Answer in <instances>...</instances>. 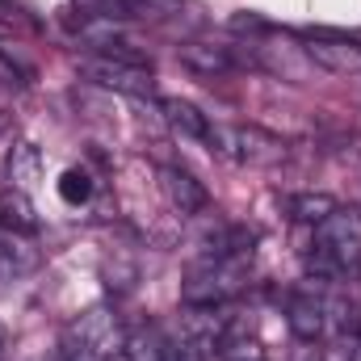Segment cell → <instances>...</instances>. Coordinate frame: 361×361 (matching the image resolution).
Here are the masks:
<instances>
[{"label": "cell", "mask_w": 361, "mask_h": 361, "mask_svg": "<svg viewBox=\"0 0 361 361\" xmlns=\"http://www.w3.org/2000/svg\"><path fill=\"white\" fill-rule=\"evenodd\" d=\"M80 76L92 80L97 89H114V92H126V97H152L156 92V80H152L147 63H130V59H114V55H85Z\"/></svg>", "instance_id": "4"}, {"label": "cell", "mask_w": 361, "mask_h": 361, "mask_svg": "<svg viewBox=\"0 0 361 361\" xmlns=\"http://www.w3.org/2000/svg\"><path fill=\"white\" fill-rule=\"evenodd\" d=\"M302 55L311 63L336 72V76H361V47L349 42V38H341V34H324V30L307 34L302 38Z\"/></svg>", "instance_id": "6"}, {"label": "cell", "mask_w": 361, "mask_h": 361, "mask_svg": "<svg viewBox=\"0 0 361 361\" xmlns=\"http://www.w3.org/2000/svg\"><path fill=\"white\" fill-rule=\"evenodd\" d=\"M4 177H8V189H17V193H30V189L42 180V152H38L34 143H17V147L8 152Z\"/></svg>", "instance_id": "11"}, {"label": "cell", "mask_w": 361, "mask_h": 361, "mask_svg": "<svg viewBox=\"0 0 361 361\" xmlns=\"http://www.w3.org/2000/svg\"><path fill=\"white\" fill-rule=\"evenodd\" d=\"M294 361H324V357H315V349H302V353H298Z\"/></svg>", "instance_id": "18"}, {"label": "cell", "mask_w": 361, "mask_h": 361, "mask_svg": "<svg viewBox=\"0 0 361 361\" xmlns=\"http://www.w3.org/2000/svg\"><path fill=\"white\" fill-rule=\"evenodd\" d=\"M286 324H290V332L298 336V341H319L324 336V328H328V302L315 294V290H294L290 298H286Z\"/></svg>", "instance_id": "7"}, {"label": "cell", "mask_w": 361, "mask_h": 361, "mask_svg": "<svg viewBox=\"0 0 361 361\" xmlns=\"http://www.w3.org/2000/svg\"><path fill=\"white\" fill-rule=\"evenodd\" d=\"M126 361H169V336L156 324H143L126 336Z\"/></svg>", "instance_id": "13"}, {"label": "cell", "mask_w": 361, "mask_h": 361, "mask_svg": "<svg viewBox=\"0 0 361 361\" xmlns=\"http://www.w3.org/2000/svg\"><path fill=\"white\" fill-rule=\"evenodd\" d=\"M80 13H97V17H114V21H126V0H76Z\"/></svg>", "instance_id": "17"}, {"label": "cell", "mask_w": 361, "mask_h": 361, "mask_svg": "<svg viewBox=\"0 0 361 361\" xmlns=\"http://www.w3.org/2000/svg\"><path fill=\"white\" fill-rule=\"evenodd\" d=\"M160 114H164V122L185 135V139H197V143H206V130H210V118L197 109V105H189V101H180V97H164L160 101Z\"/></svg>", "instance_id": "12"}, {"label": "cell", "mask_w": 361, "mask_h": 361, "mask_svg": "<svg viewBox=\"0 0 361 361\" xmlns=\"http://www.w3.org/2000/svg\"><path fill=\"white\" fill-rule=\"evenodd\" d=\"M248 286V257H202L185 273L180 298L189 307H223Z\"/></svg>", "instance_id": "2"}, {"label": "cell", "mask_w": 361, "mask_h": 361, "mask_svg": "<svg viewBox=\"0 0 361 361\" xmlns=\"http://www.w3.org/2000/svg\"><path fill=\"white\" fill-rule=\"evenodd\" d=\"M34 265H38V248L30 231H13L0 223V286L21 281L25 273H34Z\"/></svg>", "instance_id": "9"}, {"label": "cell", "mask_w": 361, "mask_h": 361, "mask_svg": "<svg viewBox=\"0 0 361 361\" xmlns=\"http://www.w3.org/2000/svg\"><path fill=\"white\" fill-rule=\"evenodd\" d=\"M4 126H8V105L0 101V130H4Z\"/></svg>", "instance_id": "20"}, {"label": "cell", "mask_w": 361, "mask_h": 361, "mask_svg": "<svg viewBox=\"0 0 361 361\" xmlns=\"http://www.w3.org/2000/svg\"><path fill=\"white\" fill-rule=\"evenodd\" d=\"M177 59L202 80H219V76H231V72H244V68H257V55H240L235 47H219V42H202V38H185L177 47Z\"/></svg>", "instance_id": "5"}, {"label": "cell", "mask_w": 361, "mask_h": 361, "mask_svg": "<svg viewBox=\"0 0 361 361\" xmlns=\"http://www.w3.org/2000/svg\"><path fill=\"white\" fill-rule=\"evenodd\" d=\"M59 197H63L68 206H85L92 197V177L85 169H68V173L59 177Z\"/></svg>", "instance_id": "16"}, {"label": "cell", "mask_w": 361, "mask_h": 361, "mask_svg": "<svg viewBox=\"0 0 361 361\" xmlns=\"http://www.w3.org/2000/svg\"><path fill=\"white\" fill-rule=\"evenodd\" d=\"M214 353L223 361H261V341L248 328V319H231V324H223Z\"/></svg>", "instance_id": "10"}, {"label": "cell", "mask_w": 361, "mask_h": 361, "mask_svg": "<svg viewBox=\"0 0 361 361\" xmlns=\"http://www.w3.org/2000/svg\"><path fill=\"white\" fill-rule=\"evenodd\" d=\"M349 361H361V336L353 341V349H349Z\"/></svg>", "instance_id": "19"}, {"label": "cell", "mask_w": 361, "mask_h": 361, "mask_svg": "<svg viewBox=\"0 0 361 361\" xmlns=\"http://www.w3.org/2000/svg\"><path fill=\"white\" fill-rule=\"evenodd\" d=\"M0 223H4V227H13V231H30V235H34L38 219H34L30 193H17V189H8V193L0 197Z\"/></svg>", "instance_id": "15"}, {"label": "cell", "mask_w": 361, "mask_h": 361, "mask_svg": "<svg viewBox=\"0 0 361 361\" xmlns=\"http://www.w3.org/2000/svg\"><path fill=\"white\" fill-rule=\"evenodd\" d=\"M286 210H290V219H298V223H324L332 210H336V197L332 193H290L286 197Z\"/></svg>", "instance_id": "14"}, {"label": "cell", "mask_w": 361, "mask_h": 361, "mask_svg": "<svg viewBox=\"0 0 361 361\" xmlns=\"http://www.w3.org/2000/svg\"><path fill=\"white\" fill-rule=\"evenodd\" d=\"M160 189H164L169 206L177 210L180 219H189V214H202V210L210 206V193H206V185L193 177V173L177 169V164H164V169H160Z\"/></svg>", "instance_id": "8"}, {"label": "cell", "mask_w": 361, "mask_h": 361, "mask_svg": "<svg viewBox=\"0 0 361 361\" xmlns=\"http://www.w3.org/2000/svg\"><path fill=\"white\" fill-rule=\"evenodd\" d=\"M307 273L315 281H349L361 273V214L357 210H332L324 223H315V240L307 252Z\"/></svg>", "instance_id": "1"}, {"label": "cell", "mask_w": 361, "mask_h": 361, "mask_svg": "<svg viewBox=\"0 0 361 361\" xmlns=\"http://www.w3.org/2000/svg\"><path fill=\"white\" fill-rule=\"evenodd\" d=\"M206 147L214 156L248 164V169H273V164H281L290 156L286 143L277 135H269V130H261V126H227V122H210Z\"/></svg>", "instance_id": "3"}]
</instances>
